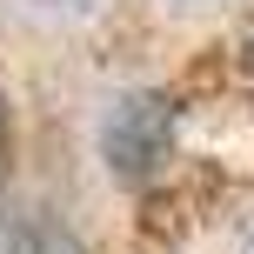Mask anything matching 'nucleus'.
Here are the masks:
<instances>
[{
	"label": "nucleus",
	"instance_id": "obj_3",
	"mask_svg": "<svg viewBox=\"0 0 254 254\" xmlns=\"http://www.w3.org/2000/svg\"><path fill=\"white\" fill-rule=\"evenodd\" d=\"M248 254H254V248H248Z\"/></svg>",
	"mask_w": 254,
	"mask_h": 254
},
{
	"label": "nucleus",
	"instance_id": "obj_2",
	"mask_svg": "<svg viewBox=\"0 0 254 254\" xmlns=\"http://www.w3.org/2000/svg\"><path fill=\"white\" fill-rule=\"evenodd\" d=\"M7 161H13V121H7V101H0V188H7Z\"/></svg>",
	"mask_w": 254,
	"mask_h": 254
},
{
	"label": "nucleus",
	"instance_id": "obj_1",
	"mask_svg": "<svg viewBox=\"0 0 254 254\" xmlns=\"http://www.w3.org/2000/svg\"><path fill=\"white\" fill-rule=\"evenodd\" d=\"M101 154L114 167V181H127V188L154 181L167 167V154H174V101L167 94H121L107 107Z\"/></svg>",
	"mask_w": 254,
	"mask_h": 254
}]
</instances>
